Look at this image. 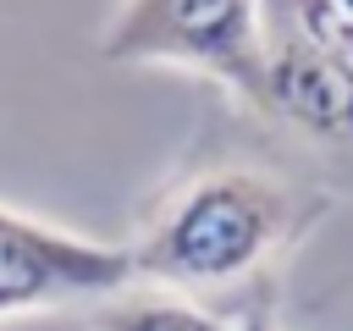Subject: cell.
Returning <instances> with one entry per match:
<instances>
[{
    "label": "cell",
    "instance_id": "6",
    "mask_svg": "<svg viewBox=\"0 0 353 331\" xmlns=\"http://www.w3.org/2000/svg\"><path fill=\"white\" fill-rule=\"evenodd\" d=\"M232 331H281V325H276L270 309H243V314L232 320Z\"/></svg>",
    "mask_w": 353,
    "mask_h": 331
},
{
    "label": "cell",
    "instance_id": "4",
    "mask_svg": "<svg viewBox=\"0 0 353 331\" xmlns=\"http://www.w3.org/2000/svg\"><path fill=\"white\" fill-rule=\"evenodd\" d=\"M248 110L303 138L320 166L353 177V77L298 33L281 0H265V66Z\"/></svg>",
    "mask_w": 353,
    "mask_h": 331
},
{
    "label": "cell",
    "instance_id": "3",
    "mask_svg": "<svg viewBox=\"0 0 353 331\" xmlns=\"http://www.w3.org/2000/svg\"><path fill=\"white\" fill-rule=\"evenodd\" d=\"M127 281H138L127 243H99L0 204V320L94 303Z\"/></svg>",
    "mask_w": 353,
    "mask_h": 331
},
{
    "label": "cell",
    "instance_id": "7",
    "mask_svg": "<svg viewBox=\"0 0 353 331\" xmlns=\"http://www.w3.org/2000/svg\"><path fill=\"white\" fill-rule=\"evenodd\" d=\"M336 6H342V11H353V0H336Z\"/></svg>",
    "mask_w": 353,
    "mask_h": 331
},
{
    "label": "cell",
    "instance_id": "5",
    "mask_svg": "<svg viewBox=\"0 0 353 331\" xmlns=\"http://www.w3.org/2000/svg\"><path fill=\"white\" fill-rule=\"evenodd\" d=\"M88 331H232V320L204 309L193 292L127 281L121 292H105L88 303Z\"/></svg>",
    "mask_w": 353,
    "mask_h": 331
},
{
    "label": "cell",
    "instance_id": "2",
    "mask_svg": "<svg viewBox=\"0 0 353 331\" xmlns=\"http://www.w3.org/2000/svg\"><path fill=\"white\" fill-rule=\"evenodd\" d=\"M116 66H182L254 105L265 66V0H121L99 33Z\"/></svg>",
    "mask_w": 353,
    "mask_h": 331
},
{
    "label": "cell",
    "instance_id": "1",
    "mask_svg": "<svg viewBox=\"0 0 353 331\" xmlns=\"http://www.w3.org/2000/svg\"><path fill=\"white\" fill-rule=\"evenodd\" d=\"M325 193L259 171V166H210L165 188L138 221L127 254L132 276L176 292H226L265 276L292 243L320 221Z\"/></svg>",
    "mask_w": 353,
    "mask_h": 331
}]
</instances>
